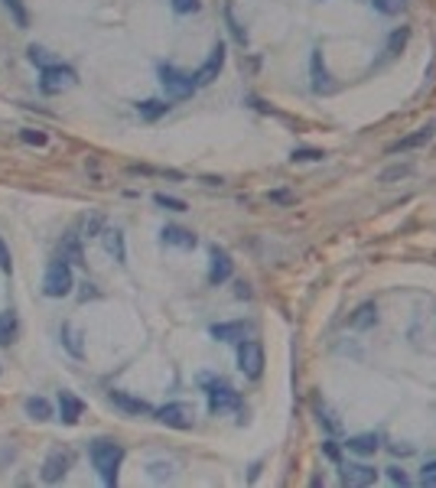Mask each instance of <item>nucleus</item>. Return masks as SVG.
Wrapping results in <instances>:
<instances>
[{"instance_id": "f257e3e1", "label": "nucleus", "mask_w": 436, "mask_h": 488, "mask_svg": "<svg viewBox=\"0 0 436 488\" xmlns=\"http://www.w3.org/2000/svg\"><path fill=\"white\" fill-rule=\"evenodd\" d=\"M121 463H124L121 443H111V439H95V443H91V465L98 469V476L104 485H114V482H117Z\"/></svg>"}, {"instance_id": "f03ea898", "label": "nucleus", "mask_w": 436, "mask_h": 488, "mask_svg": "<svg viewBox=\"0 0 436 488\" xmlns=\"http://www.w3.org/2000/svg\"><path fill=\"white\" fill-rule=\"evenodd\" d=\"M43 293L46 297H69L72 293V267H69V261H52L49 267H46V277H43Z\"/></svg>"}, {"instance_id": "7ed1b4c3", "label": "nucleus", "mask_w": 436, "mask_h": 488, "mask_svg": "<svg viewBox=\"0 0 436 488\" xmlns=\"http://www.w3.org/2000/svg\"><path fill=\"white\" fill-rule=\"evenodd\" d=\"M238 368H241V375L251 377V381H257V377L264 375V349H261V342H254V338L238 342Z\"/></svg>"}, {"instance_id": "20e7f679", "label": "nucleus", "mask_w": 436, "mask_h": 488, "mask_svg": "<svg viewBox=\"0 0 436 488\" xmlns=\"http://www.w3.org/2000/svg\"><path fill=\"white\" fill-rule=\"evenodd\" d=\"M202 388H205V394H209V407H212L215 413L218 410H238V407H241L238 391H231L225 381H215V377L202 375Z\"/></svg>"}, {"instance_id": "39448f33", "label": "nucleus", "mask_w": 436, "mask_h": 488, "mask_svg": "<svg viewBox=\"0 0 436 488\" xmlns=\"http://www.w3.org/2000/svg\"><path fill=\"white\" fill-rule=\"evenodd\" d=\"M160 85L166 88V95H173V98H189V95L199 88V82H196V75L179 72L173 65H160Z\"/></svg>"}, {"instance_id": "423d86ee", "label": "nucleus", "mask_w": 436, "mask_h": 488, "mask_svg": "<svg viewBox=\"0 0 436 488\" xmlns=\"http://www.w3.org/2000/svg\"><path fill=\"white\" fill-rule=\"evenodd\" d=\"M75 85V72L69 65H49V69H43V78H39V88L46 91V95H59L65 88Z\"/></svg>"}, {"instance_id": "0eeeda50", "label": "nucleus", "mask_w": 436, "mask_h": 488, "mask_svg": "<svg viewBox=\"0 0 436 488\" xmlns=\"http://www.w3.org/2000/svg\"><path fill=\"white\" fill-rule=\"evenodd\" d=\"M157 420L166 426H173V430H192L196 423V410L189 407V404H166L157 410Z\"/></svg>"}, {"instance_id": "6e6552de", "label": "nucleus", "mask_w": 436, "mask_h": 488, "mask_svg": "<svg viewBox=\"0 0 436 488\" xmlns=\"http://www.w3.org/2000/svg\"><path fill=\"white\" fill-rule=\"evenodd\" d=\"M69 465H72V452L69 450H52L46 456V463H43V482H62L65 472H69Z\"/></svg>"}, {"instance_id": "1a4fd4ad", "label": "nucleus", "mask_w": 436, "mask_h": 488, "mask_svg": "<svg viewBox=\"0 0 436 488\" xmlns=\"http://www.w3.org/2000/svg\"><path fill=\"white\" fill-rule=\"evenodd\" d=\"M231 270H235V261L228 257V251H222L218 244L212 248V267H209V283H225L228 277H231Z\"/></svg>"}, {"instance_id": "9d476101", "label": "nucleus", "mask_w": 436, "mask_h": 488, "mask_svg": "<svg viewBox=\"0 0 436 488\" xmlns=\"http://www.w3.org/2000/svg\"><path fill=\"white\" fill-rule=\"evenodd\" d=\"M222 65H225V46H222V43H215L212 56H209V59H205V65L196 72V82H199V85H212L215 78H218V72H222Z\"/></svg>"}, {"instance_id": "9b49d317", "label": "nucleus", "mask_w": 436, "mask_h": 488, "mask_svg": "<svg viewBox=\"0 0 436 488\" xmlns=\"http://www.w3.org/2000/svg\"><path fill=\"white\" fill-rule=\"evenodd\" d=\"M374 478H378V472H374L371 465H365V463L342 465V482L345 485H374Z\"/></svg>"}, {"instance_id": "f8f14e48", "label": "nucleus", "mask_w": 436, "mask_h": 488, "mask_svg": "<svg viewBox=\"0 0 436 488\" xmlns=\"http://www.w3.org/2000/svg\"><path fill=\"white\" fill-rule=\"evenodd\" d=\"M332 78H329V69L323 62V49H312V91H319V95H329L332 91Z\"/></svg>"}, {"instance_id": "ddd939ff", "label": "nucleus", "mask_w": 436, "mask_h": 488, "mask_svg": "<svg viewBox=\"0 0 436 488\" xmlns=\"http://www.w3.org/2000/svg\"><path fill=\"white\" fill-rule=\"evenodd\" d=\"M251 332L248 323H218L212 325V338H218V342H244Z\"/></svg>"}, {"instance_id": "4468645a", "label": "nucleus", "mask_w": 436, "mask_h": 488, "mask_svg": "<svg viewBox=\"0 0 436 488\" xmlns=\"http://www.w3.org/2000/svg\"><path fill=\"white\" fill-rule=\"evenodd\" d=\"M163 235V244H173V248H196L199 244V238L192 235V231H186V228H179V225H166L160 231Z\"/></svg>"}, {"instance_id": "2eb2a0df", "label": "nucleus", "mask_w": 436, "mask_h": 488, "mask_svg": "<svg viewBox=\"0 0 436 488\" xmlns=\"http://www.w3.org/2000/svg\"><path fill=\"white\" fill-rule=\"evenodd\" d=\"M59 413H62V417H59V420H62V423H78V417H82V401H78V397H75L72 391H59Z\"/></svg>"}, {"instance_id": "dca6fc26", "label": "nucleus", "mask_w": 436, "mask_h": 488, "mask_svg": "<svg viewBox=\"0 0 436 488\" xmlns=\"http://www.w3.org/2000/svg\"><path fill=\"white\" fill-rule=\"evenodd\" d=\"M111 404L127 413H150V404L140 401V397H130L127 391H111Z\"/></svg>"}, {"instance_id": "f3484780", "label": "nucleus", "mask_w": 436, "mask_h": 488, "mask_svg": "<svg viewBox=\"0 0 436 488\" xmlns=\"http://www.w3.org/2000/svg\"><path fill=\"white\" fill-rule=\"evenodd\" d=\"M433 140V127H420V130H413L411 137H404L400 143H394V153H404V150H413V147H424Z\"/></svg>"}, {"instance_id": "a211bd4d", "label": "nucleus", "mask_w": 436, "mask_h": 488, "mask_svg": "<svg viewBox=\"0 0 436 488\" xmlns=\"http://www.w3.org/2000/svg\"><path fill=\"white\" fill-rule=\"evenodd\" d=\"M104 248L114 254V261L117 264H124L127 261V251H124V235L114 228V231H104Z\"/></svg>"}, {"instance_id": "6ab92c4d", "label": "nucleus", "mask_w": 436, "mask_h": 488, "mask_svg": "<svg viewBox=\"0 0 436 488\" xmlns=\"http://www.w3.org/2000/svg\"><path fill=\"white\" fill-rule=\"evenodd\" d=\"M352 452H362V456H371L374 450H378V437L374 433H362V437H352L349 443H345Z\"/></svg>"}, {"instance_id": "aec40b11", "label": "nucleus", "mask_w": 436, "mask_h": 488, "mask_svg": "<svg viewBox=\"0 0 436 488\" xmlns=\"http://www.w3.org/2000/svg\"><path fill=\"white\" fill-rule=\"evenodd\" d=\"M26 413H30L33 420H49L52 407H49V401H46V397H30V401H26Z\"/></svg>"}, {"instance_id": "412c9836", "label": "nucleus", "mask_w": 436, "mask_h": 488, "mask_svg": "<svg viewBox=\"0 0 436 488\" xmlns=\"http://www.w3.org/2000/svg\"><path fill=\"white\" fill-rule=\"evenodd\" d=\"M13 336H16V316L0 313V345H10Z\"/></svg>"}, {"instance_id": "4be33fe9", "label": "nucleus", "mask_w": 436, "mask_h": 488, "mask_svg": "<svg viewBox=\"0 0 436 488\" xmlns=\"http://www.w3.org/2000/svg\"><path fill=\"white\" fill-rule=\"evenodd\" d=\"M140 117H147V121H157L160 114L170 111V104H163V101H144V104H137Z\"/></svg>"}, {"instance_id": "5701e85b", "label": "nucleus", "mask_w": 436, "mask_h": 488, "mask_svg": "<svg viewBox=\"0 0 436 488\" xmlns=\"http://www.w3.org/2000/svg\"><path fill=\"white\" fill-rule=\"evenodd\" d=\"M407 36H411V33H407V26H400V30H394V33H391V39H387V56H398V52L404 49V43H407Z\"/></svg>"}, {"instance_id": "b1692460", "label": "nucleus", "mask_w": 436, "mask_h": 488, "mask_svg": "<svg viewBox=\"0 0 436 488\" xmlns=\"http://www.w3.org/2000/svg\"><path fill=\"white\" fill-rule=\"evenodd\" d=\"M62 261L69 264H82V248H78V241H75V235H69L62 244Z\"/></svg>"}, {"instance_id": "393cba45", "label": "nucleus", "mask_w": 436, "mask_h": 488, "mask_svg": "<svg viewBox=\"0 0 436 488\" xmlns=\"http://www.w3.org/2000/svg\"><path fill=\"white\" fill-rule=\"evenodd\" d=\"M62 342H65V349L72 351L75 358H82V342H78V332H75L72 325H62Z\"/></svg>"}, {"instance_id": "a878e982", "label": "nucleus", "mask_w": 436, "mask_h": 488, "mask_svg": "<svg viewBox=\"0 0 436 488\" xmlns=\"http://www.w3.org/2000/svg\"><path fill=\"white\" fill-rule=\"evenodd\" d=\"M374 313H378V310H374V303H365L362 310H358V313L352 316V325H358V329H365V325H371V323H374Z\"/></svg>"}, {"instance_id": "bb28decb", "label": "nucleus", "mask_w": 436, "mask_h": 488, "mask_svg": "<svg viewBox=\"0 0 436 488\" xmlns=\"http://www.w3.org/2000/svg\"><path fill=\"white\" fill-rule=\"evenodd\" d=\"M371 7L374 10H381V13H387V16H394V13L404 10V0H371Z\"/></svg>"}, {"instance_id": "cd10ccee", "label": "nucleus", "mask_w": 436, "mask_h": 488, "mask_svg": "<svg viewBox=\"0 0 436 488\" xmlns=\"http://www.w3.org/2000/svg\"><path fill=\"white\" fill-rule=\"evenodd\" d=\"M225 20H228V26H231L235 39L241 43V46H244V43H248V33H244V30H241V23L235 20V10H231V7H225Z\"/></svg>"}, {"instance_id": "c85d7f7f", "label": "nucleus", "mask_w": 436, "mask_h": 488, "mask_svg": "<svg viewBox=\"0 0 436 488\" xmlns=\"http://www.w3.org/2000/svg\"><path fill=\"white\" fill-rule=\"evenodd\" d=\"M153 202H157L160 209H170V212H186V202H183V199H173V196H163V192H160V196H157Z\"/></svg>"}, {"instance_id": "c756f323", "label": "nucleus", "mask_w": 436, "mask_h": 488, "mask_svg": "<svg viewBox=\"0 0 436 488\" xmlns=\"http://www.w3.org/2000/svg\"><path fill=\"white\" fill-rule=\"evenodd\" d=\"M30 62H33V65H43V69L56 65V62L49 59V52H46V49H36V46H30Z\"/></svg>"}, {"instance_id": "7c9ffc66", "label": "nucleus", "mask_w": 436, "mask_h": 488, "mask_svg": "<svg viewBox=\"0 0 436 488\" xmlns=\"http://www.w3.org/2000/svg\"><path fill=\"white\" fill-rule=\"evenodd\" d=\"M7 7H10V13H13V20H16V26H26L30 20H26V10H23V3L20 0H7Z\"/></svg>"}, {"instance_id": "2f4dec72", "label": "nucleus", "mask_w": 436, "mask_h": 488, "mask_svg": "<svg viewBox=\"0 0 436 488\" xmlns=\"http://www.w3.org/2000/svg\"><path fill=\"white\" fill-rule=\"evenodd\" d=\"M20 137L26 140V143H33V147H46V134H39V130H20Z\"/></svg>"}, {"instance_id": "473e14b6", "label": "nucleus", "mask_w": 436, "mask_h": 488, "mask_svg": "<svg viewBox=\"0 0 436 488\" xmlns=\"http://www.w3.org/2000/svg\"><path fill=\"white\" fill-rule=\"evenodd\" d=\"M150 476H153V478H173V465H170V463H166V465L153 463V465H150Z\"/></svg>"}, {"instance_id": "72a5a7b5", "label": "nucleus", "mask_w": 436, "mask_h": 488, "mask_svg": "<svg viewBox=\"0 0 436 488\" xmlns=\"http://www.w3.org/2000/svg\"><path fill=\"white\" fill-rule=\"evenodd\" d=\"M323 150H293V163H306V160H323Z\"/></svg>"}, {"instance_id": "f704fd0d", "label": "nucleus", "mask_w": 436, "mask_h": 488, "mask_svg": "<svg viewBox=\"0 0 436 488\" xmlns=\"http://www.w3.org/2000/svg\"><path fill=\"white\" fill-rule=\"evenodd\" d=\"M173 10L176 13H196L199 10V0H173Z\"/></svg>"}, {"instance_id": "c9c22d12", "label": "nucleus", "mask_w": 436, "mask_h": 488, "mask_svg": "<svg viewBox=\"0 0 436 488\" xmlns=\"http://www.w3.org/2000/svg\"><path fill=\"white\" fill-rule=\"evenodd\" d=\"M387 476H391V482H394V485H407V472H404V469H398V465H391V469H387Z\"/></svg>"}, {"instance_id": "e433bc0d", "label": "nucleus", "mask_w": 436, "mask_h": 488, "mask_svg": "<svg viewBox=\"0 0 436 488\" xmlns=\"http://www.w3.org/2000/svg\"><path fill=\"white\" fill-rule=\"evenodd\" d=\"M407 173H411V166H394V170H387L381 179H385V183H391V179H398V176H407Z\"/></svg>"}, {"instance_id": "4c0bfd02", "label": "nucleus", "mask_w": 436, "mask_h": 488, "mask_svg": "<svg viewBox=\"0 0 436 488\" xmlns=\"http://www.w3.org/2000/svg\"><path fill=\"white\" fill-rule=\"evenodd\" d=\"M0 270H10V251H7L3 238H0Z\"/></svg>"}, {"instance_id": "58836bf2", "label": "nucleus", "mask_w": 436, "mask_h": 488, "mask_svg": "<svg viewBox=\"0 0 436 488\" xmlns=\"http://www.w3.org/2000/svg\"><path fill=\"white\" fill-rule=\"evenodd\" d=\"M323 450H325V456H329L332 463H339V450H336V443H332V439H325V443H323Z\"/></svg>"}]
</instances>
